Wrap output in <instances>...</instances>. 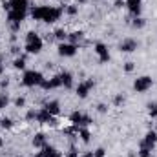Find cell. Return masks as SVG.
<instances>
[{"instance_id":"cell-1","label":"cell","mask_w":157,"mask_h":157,"mask_svg":"<svg viewBox=\"0 0 157 157\" xmlns=\"http://www.w3.org/2000/svg\"><path fill=\"white\" fill-rule=\"evenodd\" d=\"M33 17H39L44 22H55L60 17V9H55V7H40L37 11H33Z\"/></svg>"},{"instance_id":"cell-2","label":"cell","mask_w":157,"mask_h":157,"mask_svg":"<svg viewBox=\"0 0 157 157\" xmlns=\"http://www.w3.org/2000/svg\"><path fill=\"white\" fill-rule=\"evenodd\" d=\"M42 49V40L39 35H35L33 31L28 33V39H26V51L28 53H39Z\"/></svg>"},{"instance_id":"cell-3","label":"cell","mask_w":157,"mask_h":157,"mask_svg":"<svg viewBox=\"0 0 157 157\" xmlns=\"http://www.w3.org/2000/svg\"><path fill=\"white\" fill-rule=\"evenodd\" d=\"M42 75H40L39 71H26L24 73V78H22V82L26 84V86H37V84H42Z\"/></svg>"},{"instance_id":"cell-4","label":"cell","mask_w":157,"mask_h":157,"mask_svg":"<svg viewBox=\"0 0 157 157\" xmlns=\"http://www.w3.org/2000/svg\"><path fill=\"white\" fill-rule=\"evenodd\" d=\"M59 53H60L62 57H73V55L77 53V46L71 44V42H62V44L59 46Z\"/></svg>"},{"instance_id":"cell-5","label":"cell","mask_w":157,"mask_h":157,"mask_svg":"<svg viewBox=\"0 0 157 157\" xmlns=\"http://www.w3.org/2000/svg\"><path fill=\"white\" fill-rule=\"evenodd\" d=\"M150 86H152V78H150V77H139L137 80H135V82H133V88H135L139 93L146 91Z\"/></svg>"},{"instance_id":"cell-6","label":"cell","mask_w":157,"mask_h":157,"mask_svg":"<svg viewBox=\"0 0 157 157\" xmlns=\"http://www.w3.org/2000/svg\"><path fill=\"white\" fill-rule=\"evenodd\" d=\"M93 88V80H84V82H80L77 86V95L80 99H84V97H88V93H90V90Z\"/></svg>"},{"instance_id":"cell-7","label":"cell","mask_w":157,"mask_h":157,"mask_svg":"<svg viewBox=\"0 0 157 157\" xmlns=\"http://www.w3.org/2000/svg\"><path fill=\"white\" fill-rule=\"evenodd\" d=\"M95 53L99 55V60H101V62H108V60H110V53H108V49H106L104 44L99 42V44L95 46Z\"/></svg>"},{"instance_id":"cell-8","label":"cell","mask_w":157,"mask_h":157,"mask_svg":"<svg viewBox=\"0 0 157 157\" xmlns=\"http://www.w3.org/2000/svg\"><path fill=\"white\" fill-rule=\"evenodd\" d=\"M137 49V42L132 39H126L121 42V51H124V53H132V51H135Z\"/></svg>"},{"instance_id":"cell-9","label":"cell","mask_w":157,"mask_h":157,"mask_svg":"<svg viewBox=\"0 0 157 157\" xmlns=\"http://www.w3.org/2000/svg\"><path fill=\"white\" fill-rule=\"evenodd\" d=\"M157 143V132H148L146 133V137H144V141H143V146H146V148H154Z\"/></svg>"},{"instance_id":"cell-10","label":"cell","mask_w":157,"mask_h":157,"mask_svg":"<svg viewBox=\"0 0 157 157\" xmlns=\"http://www.w3.org/2000/svg\"><path fill=\"white\" fill-rule=\"evenodd\" d=\"M71 122H73V124H80V126H82V124H90V122H91V119L88 117V115H82V113H78V112H75V113H73V115H71Z\"/></svg>"},{"instance_id":"cell-11","label":"cell","mask_w":157,"mask_h":157,"mask_svg":"<svg viewBox=\"0 0 157 157\" xmlns=\"http://www.w3.org/2000/svg\"><path fill=\"white\" fill-rule=\"evenodd\" d=\"M37 121H40V122H44V124H53V115L44 108L42 112H39L37 113Z\"/></svg>"},{"instance_id":"cell-12","label":"cell","mask_w":157,"mask_h":157,"mask_svg":"<svg viewBox=\"0 0 157 157\" xmlns=\"http://www.w3.org/2000/svg\"><path fill=\"white\" fill-rule=\"evenodd\" d=\"M46 110H48L51 115H57V113L60 112V104H59L57 101H51V102H48V104H46Z\"/></svg>"},{"instance_id":"cell-13","label":"cell","mask_w":157,"mask_h":157,"mask_svg":"<svg viewBox=\"0 0 157 157\" xmlns=\"http://www.w3.org/2000/svg\"><path fill=\"white\" fill-rule=\"evenodd\" d=\"M126 4H128V7L132 9V13H139V9H141V0H126Z\"/></svg>"},{"instance_id":"cell-14","label":"cell","mask_w":157,"mask_h":157,"mask_svg":"<svg viewBox=\"0 0 157 157\" xmlns=\"http://www.w3.org/2000/svg\"><path fill=\"white\" fill-rule=\"evenodd\" d=\"M33 144H35L37 148H40V146L44 148V146H46V137H44V133H37V135H35V139H33Z\"/></svg>"},{"instance_id":"cell-15","label":"cell","mask_w":157,"mask_h":157,"mask_svg":"<svg viewBox=\"0 0 157 157\" xmlns=\"http://www.w3.org/2000/svg\"><path fill=\"white\" fill-rule=\"evenodd\" d=\"M42 157H60V155H59L57 150H53V148H49V146H44V148H42Z\"/></svg>"},{"instance_id":"cell-16","label":"cell","mask_w":157,"mask_h":157,"mask_svg":"<svg viewBox=\"0 0 157 157\" xmlns=\"http://www.w3.org/2000/svg\"><path fill=\"white\" fill-rule=\"evenodd\" d=\"M82 37H84V33H82V31H75V33L68 35L70 42H71V44H75V46H77V42H80V40H82Z\"/></svg>"},{"instance_id":"cell-17","label":"cell","mask_w":157,"mask_h":157,"mask_svg":"<svg viewBox=\"0 0 157 157\" xmlns=\"http://www.w3.org/2000/svg\"><path fill=\"white\" fill-rule=\"evenodd\" d=\"M59 78H60V84H64L66 88H70V86H71V82H73L70 73H60V75H59Z\"/></svg>"},{"instance_id":"cell-18","label":"cell","mask_w":157,"mask_h":157,"mask_svg":"<svg viewBox=\"0 0 157 157\" xmlns=\"http://www.w3.org/2000/svg\"><path fill=\"white\" fill-rule=\"evenodd\" d=\"M13 66H15L17 70H24V68H26V60H24V57H18V59H15Z\"/></svg>"},{"instance_id":"cell-19","label":"cell","mask_w":157,"mask_h":157,"mask_svg":"<svg viewBox=\"0 0 157 157\" xmlns=\"http://www.w3.org/2000/svg\"><path fill=\"white\" fill-rule=\"evenodd\" d=\"M55 37H57L59 40H66L68 39V33H66L64 29H57V31H55Z\"/></svg>"},{"instance_id":"cell-20","label":"cell","mask_w":157,"mask_h":157,"mask_svg":"<svg viewBox=\"0 0 157 157\" xmlns=\"http://www.w3.org/2000/svg\"><path fill=\"white\" fill-rule=\"evenodd\" d=\"M150 155H152V150H150V148L143 146V148L139 150V157H150Z\"/></svg>"},{"instance_id":"cell-21","label":"cell","mask_w":157,"mask_h":157,"mask_svg":"<svg viewBox=\"0 0 157 157\" xmlns=\"http://www.w3.org/2000/svg\"><path fill=\"white\" fill-rule=\"evenodd\" d=\"M78 133H80V139H82V143H88V141H90V132H88V130H80Z\"/></svg>"},{"instance_id":"cell-22","label":"cell","mask_w":157,"mask_h":157,"mask_svg":"<svg viewBox=\"0 0 157 157\" xmlns=\"http://www.w3.org/2000/svg\"><path fill=\"white\" fill-rule=\"evenodd\" d=\"M0 126H2V128H11V126H13V121H11V119H2V121H0Z\"/></svg>"},{"instance_id":"cell-23","label":"cell","mask_w":157,"mask_h":157,"mask_svg":"<svg viewBox=\"0 0 157 157\" xmlns=\"http://www.w3.org/2000/svg\"><path fill=\"white\" fill-rule=\"evenodd\" d=\"M148 108H150V115H152L154 119H157V104L154 102V104H150Z\"/></svg>"},{"instance_id":"cell-24","label":"cell","mask_w":157,"mask_h":157,"mask_svg":"<svg viewBox=\"0 0 157 157\" xmlns=\"http://www.w3.org/2000/svg\"><path fill=\"white\" fill-rule=\"evenodd\" d=\"M66 13H68V15H75V13H77V7H75V6H68V7H66Z\"/></svg>"},{"instance_id":"cell-25","label":"cell","mask_w":157,"mask_h":157,"mask_svg":"<svg viewBox=\"0 0 157 157\" xmlns=\"http://www.w3.org/2000/svg\"><path fill=\"white\" fill-rule=\"evenodd\" d=\"M113 102H115L117 106H121V104L124 102V97H122V95H115V99H113Z\"/></svg>"},{"instance_id":"cell-26","label":"cell","mask_w":157,"mask_h":157,"mask_svg":"<svg viewBox=\"0 0 157 157\" xmlns=\"http://www.w3.org/2000/svg\"><path fill=\"white\" fill-rule=\"evenodd\" d=\"M95 157H104L106 155V152H104V148H99V150H95V154H93Z\"/></svg>"},{"instance_id":"cell-27","label":"cell","mask_w":157,"mask_h":157,"mask_svg":"<svg viewBox=\"0 0 157 157\" xmlns=\"http://www.w3.org/2000/svg\"><path fill=\"white\" fill-rule=\"evenodd\" d=\"M133 26H135V28H143V26H144V20H143V18H135Z\"/></svg>"},{"instance_id":"cell-28","label":"cell","mask_w":157,"mask_h":157,"mask_svg":"<svg viewBox=\"0 0 157 157\" xmlns=\"http://www.w3.org/2000/svg\"><path fill=\"white\" fill-rule=\"evenodd\" d=\"M15 104H17V106H24V104H26V99H24V97H18V99L15 101Z\"/></svg>"},{"instance_id":"cell-29","label":"cell","mask_w":157,"mask_h":157,"mask_svg":"<svg viewBox=\"0 0 157 157\" xmlns=\"http://www.w3.org/2000/svg\"><path fill=\"white\" fill-rule=\"evenodd\" d=\"M97 110H99L101 113H106V112H108V106H106V104H99V106H97Z\"/></svg>"},{"instance_id":"cell-30","label":"cell","mask_w":157,"mask_h":157,"mask_svg":"<svg viewBox=\"0 0 157 157\" xmlns=\"http://www.w3.org/2000/svg\"><path fill=\"white\" fill-rule=\"evenodd\" d=\"M124 70H126V71H133V62H126Z\"/></svg>"},{"instance_id":"cell-31","label":"cell","mask_w":157,"mask_h":157,"mask_svg":"<svg viewBox=\"0 0 157 157\" xmlns=\"http://www.w3.org/2000/svg\"><path fill=\"white\" fill-rule=\"evenodd\" d=\"M68 157H78V155H77V154H75V150H71V154H70V155H68Z\"/></svg>"},{"instance_id":"cell-32","label":"cell","mask_w":157,"mask_h":157,"mask_svg":"<svg viewBox=\"0 0 157 157\" xmlns=\"http://www.w3.org/2000/svg\"><path fill=\"white\" fill-rule=\"evenodd\" d=\"M84 157H95V155H93V152H91V154H86Z\"/></svg>"},{"instance_id":"cell-33","label":"cell","mask_w":157,"mask_h":157,"mask_svg":"<svg viewBox=\"0 0 157 157\" xmlns=\"http://www.w3.org/2000/svg\"><path fill=\"white\" fill-rule=\"evenodd\" d=\"M0 75H2V66H0Z\"/></svg>"},{"instance_id":"cell-34","label":"cell","mask_w":157,"mask_h":157,"mask_svg":"<svg viewBox=\"0 0 157 157\" xmlns=\"http://www.w3.org/2000/svg\"><path fill=\"white\" fill-rule=\"evenodd\" d=\"M80 2H84V0H80Z\"/></svg>"}]
</instances>
